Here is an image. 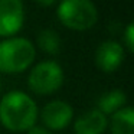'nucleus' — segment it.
<instances>
[{"mask_svg":"<svg viewBox=\"0 0 134 134\" xmlns=\"http://www.w3.org/2000/svg\"><path fill=\"white\" fill-rule=\"evenodd\" d=\"M108 127V118L98 110H91L82 114L74 122L75 134H102Z\"/></svg>","mask_w":134,"mask_h":134,"instance_id":"obj_8","label":"nucleus"},{"mask_svg":"<svg viewBox=\"0 0 134 134\" xmlns=\"http://www.w3.org/2000/svg\"><path fill=\"white\" fill-rule=\"evenodd\" d=\"M111 134H134V110L124 107L111 115Z\"/></svg>","mask_w":134,"mask_h":134,"instance_id":"obj_10","label":"nucleus"},{"mask_svg":"<svg viewBox=\"0 0 134 134\" xmlns=\"http://www.w3.org/2000/svg\"><path fill=\"white\" fill-rule=\"evenodd\" d=\"M64 69L55 61H43L29 74L27 85L38 95H51L64 84Z\"/></svg>","mask_w":134,"mask_h":134,"instance_id":"obj_4","label":"nucleus"},{"mask_svg":"<svg viewBox=\"0 0 134 134\" xmlns=\"http://www.w3.org/2000/svg\"><path fill=\"white\" fill-rule=\"evenodd\" d=\"M124 61V48L115 41H105L97 48L95 65L99 71L111 74L120 68Z\"/></svg>","mask_w":134,"mask_h":134,"instance_id":"obj_7","label":"nucleus"},{"mask_svg":"<svg viewBox=\"0 0 134 134\" xmlns=\"http://www.w3.org/2000/svg\"><path fill=\"white\" fill-rule=\"evenodd\" d=\"M38 105L23 91H10L0 101V122L15 133L27 131L36 124Z\"/></svg>","mask_w":134,"mask_h":134,"instance_id":"obj_1","label":"nucleus"},{"mask_svg":"<svg viewBox=\"0 0 134 134\" xmlns=\"http://www.w3.org/2000/svg\"><path fill=\"white\" fill-rule=\"evenodd\" d=\"M64 26L72 30H88L98 20V10L90 0H64L56 10Z\"/></svg>","mask_w":134,"mask_h":134,"instance_id":"obj_3","label":"nucleus"},{"mask_svg":"<svg viewBox=\"0 0 134 134\" xmlns=\"http://www.w3.org/2000/svg\"><path fill=\"white\" fill-rule=\"evenodd\" d=\"M53 2H39V4H42V6H49V4H52Z\"/></svg>","mask_w":134,"mask_h":134,"instance_id":"obj_14","label":"nucleus"},{"mask_svg":"<svg viewBox=\"0 0 134 134\" xmlns=\"http://www.w3.org/2000/svg\"><path fill=\"white\" fill-rule=\"evenodd\" d=\"M125 102H127V97H125L124 91L121 90H111L107 91L105 94H102L98 99V107L97 110L99 113H102L105 117L107 115H113L117 111H120L121 108L125 107Z\"/></svg>","mask_w":134,"mask_h":134,"instance_id":"obj_9","label":"nucleus"},{"mask_svg":"<svg viewBox=\"0 0 134 134\" xmlns=\"http://www.w3.org/2000/svg\"><path fill=\"white\" fill-rule=\"evenodd\" d=\"M36 51L26 38H7L0 42V72L19 74L35 61Z\"/></svg>","mask_w":134,"mask_h":134,"instance_id":"obj_2","label":"nucleus"},{"mask_svg":"<svg viewBox=\"0 0 134 134\" xmlns=\"http://www.w3.org/2000/svg\"><path fill=\"white\" fill-rule=\"evenodd\" d=\"M74 118V110L68 102L62 99H53L42 108V121L45 128L61 131L71 124Z\"/></svg>","mask_w":134,"mask_h":134,"instance_id":"obj_6","label":"nucleus"},{"mask_svg":"<svg viewBox=\"0 0 134 134\" xmlns=\"http://www.w3.org/2000/svg\"><path fill=\"white\" fill-rule=\"evenodd\" d=\"M25 22V7L20 0H0V36L12 38Z\"/></svg>","mask_w":134,"mask_h":134,"instance_id":"obj_5","label":"nucleus"},{"mask_svg":"<svg viewBox=\"0 0 134 134\" xmlns=\"http://www.w3.org/2000/svg\"><path fill=\"white\" fill-rule=\"evenodd\" d=\"M38 46L48 55H58L61 51V38L52 29H45L38 35Z\"/></svg>","mask_w":134,"mask_h":134,"instance_id":"obj_11","label":"nucleus"},{"mask_svg":"<svg viewBox=\"0 0 134 134\" xmlns=\"http://www.w3.org/2000/svg\"><path fill=\"white\" fill-rule=\"evenodd\" d=\"M26 133L27 134H51V131L48 130V128L42 127V125H33V127L29 128Z\"/></svg>","mask_w":134,"mask_h":134,"instance_id":"obj_13","label":"nucleus"},{"mask_svg":"<svg viewBox=\"0 0 134 134\" xmlns=\"http://www.w3.org/2000/svg\"><path fill=\"white\" fill-rule=\"evenodd\" d=\"M124 43L130 52H134V26L130 23L124 32Z\"/></svg>","mask_w":134,"mask_h":134,"instance_id":"obj_12","label":"nucleus"}]
</instances>
